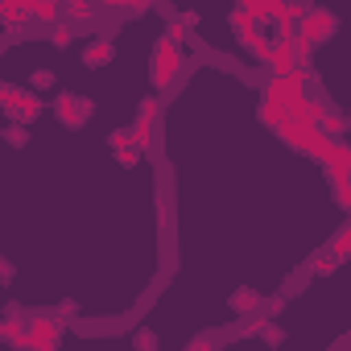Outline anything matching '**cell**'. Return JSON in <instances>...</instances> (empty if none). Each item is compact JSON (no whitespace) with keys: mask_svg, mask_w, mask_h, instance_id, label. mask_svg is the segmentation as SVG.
<instances>
[{"mask_svg":"<svg viewBox=\"0 0 351 351\" xmlns=\"http://www.w3.org/2000/svg\"><path fill=\"white\" fill-rule=\"evenodd\" d=\"M178 66H182V42H178V38H169V34H161L157 46H153V62H149V79H153V87L165 91V87L173 83V75H178Z\"/></svg>","mask_w":351,"mask_h":351,"instance_id":"cell-1","label":"cell"},{"mask_svg":"<svg viewBox=\"0 0 351 351\" xmlns=\"http://www.w3.org/2000/svg\"><path fill=\"white\" fill-rule=\"evenodd\" d=\"M261 120H265L269 128H281V124H285V120H293V116H289V108H285V104L265 99V104H261Z\"/></svg>","mask_w":351,"mask_h":351,"instance_id":"cell-9","label":"cell"},{"mask_svg":"<svg viewBox=\"0 0 351 351\" xmlns=\"http://www.w3.org/2000/svg\"><path fill=\"white\" fill-rule=\"evenodd\" d=\"M261 335H265V339H269V343H281V339H285V335H281V330H277V326H261Z\"/></svg>","mask_w":351,"mask_h":351,"instance_id":"cell-26","label":"cell"},{"mask_svg":"<svg viewBox=\"0 0 351 351\" xmlns=\"http://www.w3.org/2000/svg\"><path fill=\"white\" fill-rule=\"evenodd\" d=\"M112 58H116L112 38H95V42H87V46H83V66H87V71H99V66H108Z\"/></svg>","mask_w":351,"mask_h":351,"instance_id":"cell-5","label":"cell"},{"mask_svg":"<svg viewBox=\"0 0 351 351\" xmlns=\"http://www.w3.org/2000/svg\"><path fill=\"white\" fill-rule=\"evenodd\" d=\"M335 199H339V207H343V211H351V182H339Z\"/></svg>","mask_w":351,"mask_h":351,"instance_id":"cell-23","label":"cell"},{"mask_svg":"<svg viewBox=\"0 0 351 351\" xmlns=\"http://www.w3.org/2000/svg\"><path fill=\"white\" fill-rule=\"evenodd\" d=\"M38 116H42V99H38V91H21V95H17V108H13V116H9V120L34 124Z\"/></svg>","mask_w":351,"mask_h":351,"instance_id":"cell-7","label":"cell"},{"mask_svg":"<svg viewBox=\"0 0 351 351\" xmlns=\"http://www.w3.org/2000/svg\"><path fill=\"white\" fill-rule=\"evenodd\" d=\"M195 21H199L195 13H178V17H173V25H169V38H178V42H182V38L195 29Z\"/></svg>","mask_w":351,"mask_h":351,"instance_id":"cell-13","label":"cell"},{"mask_svg":"<svg viewBox=\"0 0 351 351\" xmlns=\"http://www.w3.org/2000/svg\"><path fill=\"white\" fill-rule=\"evenodd\" d=\"M265 62H269V71H273V75H293V71L302 66V62H298V54H293V46H289V38H281V42L269 50V58H265Z\"/></svg>","mask_w":351,"mask_h":351,"instance_id":"cell-4","label":"cell"},{"mask_svg":"<svg viewBox=\"0 0 351 351\" xmlns=\"http://www.w3.org/2000/svg\"><path fill=\"white\" fill-rule=\"evenodd\" d=\"M120 9H128V13H145V9H149V0H120Z\"/></svg>","mask_w":351,"mask_h":351,"instance_id":"cell-24","label":"cell"},{"mask_svg":"<svg viewBox=\"0 0 351 351\" xmlns=\"http://www.w3.org/2000/svg\"><path fill=\"white\" fill-rule=\"evenodd\" d=\"M330 252H335L339 261H347V256H351V232H347V228H343V232L330 240Z\"/></svg>","mask_w":351,"mask_h":351,"instance_id":"cell-20","label":"cell"},{"mask_svg":"<svg viewBox=\"0 0 351 351\" xmlns=\"http://www.w3.org/2000/svg\"><path fill=\"white\" fill-rule=\"evenodd\" d=\"M339 269V256L330 252V248H322L318 256H314V273H335Z\"/></svg>","mask_w":351,"mask_h":351,"instance_id":"cell-19","label":"cell"},{"mask_svg":"<svg viewBox=\"0 0 351 351\" xmlns=\"http://www.w3.org/2000/svg\"><path fill=\"white\" fill-rule=\"evenodd\" d=\"M240 46H244L252 58H261V62H265V58H269V50H273V46H269V38H265L261 29H256V34H248V38H240Z\"/></svg>","mask_w":351,"mask_h":351,"instance_id":"cell-10","label":"cell"},{"mask_svg":"<svg viewBox=\"0 0 351 351\" xmlns=\"http://www.w3.org/2000/svg\"><path fill=\"white\" fill-rule=\"evenodd\" d=\"M21 335H25V326H21V318H9V322H0V339H5V343H21Z\"/></svg>","mask_w":351,"mask_h":351,"instance_id":"cell-15","label":"cell"},{"mask_svg":"<svg viewBox=\"0 0 351 351\" xmlns=\"http://www.w3.org/2000/svg\"><path fill=\"white\" fill-rule=\"evenodd\" d=\"M108 145H112L116 153H124V149H132V145H136V141H132V128H116V132L108 136Z\"/></svg>","mask_w":351,"mask_h":351,"instance_id":"cell-18","label":"cell"},{"mask_svg":"<svg viewBox=\"0 0 351 351\" xmlns=\"http://www.w3.org/2000/svg\"><path fill=\"white\" fill-rule=\"evenodd\" d=\"M99 5H104V9H116V5H120V0H99Z\"/></svg>","mask_w":351,"mask_h":351,"instance_id":"cell-29","label":"cell"},{"mask_svg":"<svg viewBox=\"0 0 351 351\" xmlns=\"http://www.w3.org/2000/svg\"><path fill=\"white\" fill-rule=\"evenodd\" d=\"M95 9H99V0H66V17H75V21H87Z\"/></svg>","mask_w":351,"mask_h":351,"instance_id":"cell-12","label":"cell"},{"mask_svg":"<svg viewBox=\"0 0 351 351\" xmlns=\"http://www.w3.org/2000/svg\"><path fill=\"white\" fill-rule=\"evenodd\" d=\"M240 5H252V0H240Z\"/></svg>","mask_w":351,"mask_h":351,"instance_id":"cell-30","label":"cell"},{"mask_svg":"<svg viewBox=\"0 0 351 351\" xmlns=\"http://www.w3.org/2000/svg\"><path fill=\"white\" fill-rule=\"evenodd\" d=\"M256 306H261V293H256V289H236V293H232V310L252 314Z\"/></svg>","mask_w":351,"mask_h":351,"instance_id":"cell-11","label":"cell"},{"mask_svg":"<svg viewBox=\"0 0 351 351\" xmlns=\"http://www.w3.org/2000/svg\"><path fill=\"white\" fill-rule=\"evenodd\" d=\"M58 339H62V330H58V322H54V318H29V322H25V335H21V343H17V347L54 351V347H58Z\"/></svg>","mask_w":351,"mask_h":351,"instance_id":"cell-2","label":"cell"},{"mask_svg":"<svg viewBox=\"0 0 351 351\" xmlns=\"http://www.w3.org/2000/svg\"><path fill=\"white\" fill-rule=\"evenodd\" d=\"M50 42H54V46H58V50H66V46H71V42H75V29H71V25H62V21H58V25H54V29H50Z\"/></svg>","mask_w":351,"mask_h":351,"instance_id":"cell-17","label":"cell"},{"mask_svg":"<svg viewBox=\"0 0 351 351\" xmlns=\"http://www.w3.org/2000/svg\"><path fill=\"white\" fill-rule=\"evenodd\" d=\"M256 21H261V17H256L248 5H240V9L232 13V29H236V38H248V34H256Z\"/></svg>","mask_w":351,"mask_h":351,"instance_id":"cell-8","label":"cell"},{"mask_svg":"<svg viewBox=\"0 0 351 351\" xmlns=\"http://www.w3.org/2000/svg\"><path fill=\"white\" fill-rule=\"evenodd\" d=\"M29 87H34V91H38V87H54V71H34Z\"/></svg>","mask_w":351,"mask_h":351,"instance_id":"cell-22","label":"cell"},{"mask_svg":"<svg viewBox=\"0 0 351 351\" xmlns=\"http://www.w3.org/2000/svg\"><path fill=\"white\" fill-rule=\"evenodd\" d=\"M153 343H157V339H153L149 330H141V335H136V347H153Z\"/></svg>","mask_w":351,"mask_h":351,"instance_id":"cell-28","label":"cell"},{"mask_svg":"<svg viewBox=\"0 0 351 351\" xmlns=\"http://www.w3.org/2000/svg\"><path fill=\"white\" fill-rule=\"evenodd\" d=\"M62 5H66V0H62Z\"/></svg>","mask_w":351,"mask_h":351,"instance_id":"cell-31","label":"cell"},{"mask_svg":"<svg viewBox=\"0 0 351 351\" xmlns=\"http://www.w3.org/2000/svg\"><path fill=\"white\" fill-rule=\"evenodd\" d=\"M5 141H9V145H17V149H21V145H25V124H21V120H13V124H9V128H5Z\"/></svg>","mask_w":351,"mask_h":351,"instance_id":"cell-21","label":"cell"},{"mask_svg":"<svg viewBox=\"0 0 351 351\" xmlns=\"http://www.w3.org/2000/svg\"><path fill=\"white\" fill-rule=\"evenodd\" d=\"M141 116H149V120H157V99L149 95V99H141Z\"/></svg>","mask_w":351,"mask_h":351,"instance_id":"cell-25","label":"cell"},{"mask_svg":"<svg viewBox=\"0 0 351 351\" xmlns=\"http://www.w3.org/2000/svg\"><path fill=\"white\" fill-rule=\"evenodd\" d=\"M335 29H339V17L330 13V9H306V21H302V34L318 46V42H326V38H335Z\"/></svg>","mask_w":351,"mask_h":351,"instance_id":"cell-3","label":"cell"},{"mask_svg":"<svg viewBox=\"0 0 351 351\" xmlns=\"http://www.w3.org/2000/svg\"><path fill=\"white\" fill-rule=\"evenodd\" d=\"M17 95H21V87H17V83H0V108H5V116H13Z\"/></svg>","mask_w":351,"mask_h":351,"instance_id":"cell-14","label":"cell"},{"mask_svg":"<svg viewBox=\"0 0 351 351\" xmlns=\"http://www.w3.org/2000/svg\"><path fill=\"white\" fill-rule=\"evenodd\" d=\"M132 141H136L141 149H145V145L153 141V120H149V116H141V120L132 124Z\"/></svg>","mask_w":351,"mask_h":351,"instance_id":"cell-16","label":"cell"},{"mask_svg":"<svg viewBox=\"0 0 351 351\" xmlns=\"http://www.w3.org/2000/svg\"><path fill=\"white\" fill-rule=\"evenodd\" d=\"M54 116L66 124V128H83L87 120H83V108H79V95H71V91H62L58 99H54Z\"/></svg>","mask_w":351,"mask_h":351,"instance_id":"cell-6","label":"cell"},{"mask_svg":"<svg viewBox=\"0 0 351 351\" xmlns=\"http://www.w3.org/2000/svg\"><path fill=\"white\" fill-rule=\"evenodd\" d=\"M186 347H191V351H199V347H211V335H199V339H191Z\"/></svg>","mask_w":351,"mask_h":351,"instance_id":"cell-27","label":"cell"}]
</instances>
